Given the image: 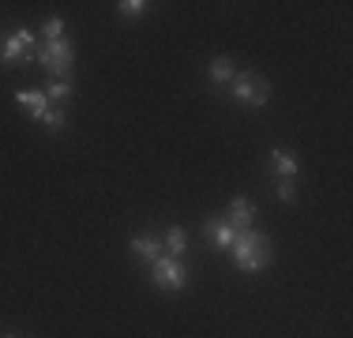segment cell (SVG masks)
Returning a JSON list of instances; mask_svg holds the SVG:
<instances>
[{"label":"cell","mask_w":353,"mask_h":338,"mask_svg":"<svg viewBox=\"0 0 353 338\" xmlns=\"http://www.w3.org/2000/svg\"><path fill=\"white\" fill-rule=\"evenodd\" d=\"M132 256L139 259V264H154L158 256H162V241L158 237H150V233H139V237H132Z\"/></svg>","instance_id":"obj_10"},{"label":"cell","mask_w":353,"mask_h":338,"mask_svg":"<svg viewBox=\"0 0 353 338\" xmlns=\"http://www.w3.org/2000/svg\"><path fill=\"white\" fill-rule=\"evenodd\" d=\"M233 264H237L241 270H263L267 264L274 259V244H271V237L267 233H259V230H245V233H237V241H233Z\"/></svg>","instance_id":"obj_1"},{"label":"cell","mask_w":353,"mask_h":338,"mask_svg":"<svg viewBox=\"0 0 353 338\" xmlns=\"http://www.w3.org/2000/svg\"><path fill=\"white\" fill-rule=\"evenodd\" d=\"M203 233H207V241H211V248L218 252H230L233 248V241H237V230H233L230 222H225L222 215H211L203 222Z\"/></svg>","instance_id":"obj_6"},{"label":"cell","mask_w":353,"mask_h":338,"mask_svg":"<svg viewBox=\"0 0 353 338\" xmlns=\"http://www.w3.org/2000/svg\"><path fill=\"white\" fill-rule=\"evenodd\" d=\"M150 282L158 286V290H165V293H181L184 286H188V270H184L181 259H173V256H158L154 264H150Z\"/></svg>","instance_id":"obj_4"},{"label":"cell","mask_w":353,"mask_h":338,"mask_svg":"<svg viewBox=\"0 0 353 338\" xmlns=\"http://www.w3.org/2000/svg\"><path fill=\"white\" fill-rule=\"evenodd\" d=\"M233 101H241L248 109H263L271 101V83L256 72H237L233 75Z\"/></svg>","instance_id":"obj_3"},{"label":"cell","mask_w":353,"mask_h":338,"mask_svg":"<svg viewBox=\"0 0 353 338\" xmlns=\"http://www.w3.org/2000/svg\"><path fill=\"white\" fill-rule=\"evenodd\" d=\"M34 64L46 68L53 79H68L72 64H75V49L68 38H57V41H38L34 49Z\"/></svg>","instance_id":"obj_2"},{"label":"cell","mask_w":353,"mask_h":338,"mask_svg":"<svg viewBox=\"0 0 353 338\" xmlns=\"http://www.w3.org/2000/svg\"><path fill=\"white\" fill-rule=\"evenodd\" d=\"M117 12H121L124 19H139L143 12H150V4H147V0H121V4H117Z\"/></svg>","instance_id":"obj_14"},{"label":"cell","mask_w":353,"mask_h":338,"mask_svg":"<svg viewBox=\"0 0 353 338\" xmlns=\"http://www.w3.org/2000/svg\"><path fill=\"white\" fill-rule=\"evenodd\" d=\"M15 101H19L23 113H30V121H41V117L49 113V98H46V90H19V95H15Z\"/></svg>","instance_id":"obj_9"},{"label":"cell","mask_w":353,"mask_h":338,"mask_svg":"<svg viewBox=\"0 0 353 338\" xmlns=\"http://www.w3.org/2000/svg\"><path fill=\"white\" fill-rule=\"evenodd\" d=\"M34 49H38V34L19 27L12 30L4 41H0V61L4 64H19V61H34Z\"/></svg>","instance_id":"obj_5"},{"label":"cell","mask_w":353,"mask_h":338,"mask_svg":"<svg viewBox=\"0 0 353 338\" xmlns=\"http://www.w3.org/2000/svg\"><path fill=\"white\" fill-rule=\"evenodd\" d=\"M222 218H225V222H230L237 233H245V230H252V218H256V203L245 199V196H237V199L230 203V207H225V215H222Z\"/></svg>","instance_id":"obj_7"},{"label":"cell","mask_w":353,"mask_h":338,"mask_svg":"<svg viewBox=\"0 0 353 338\" xmlns=\"http://www.w3.org/2000/svg\"><path fill=\"white\" fill-rule=\"evenodd\" d=\"M233 75H237V64L230 57H214L211 61V83H233Z\"/></svg>","instance_id":"obj_12"},{"label":"cell","mask_w":353,"mask_h":338,"mask_svg":"<svg viewBox=\"0 0 353 338\" xmlns=\"http://www.w3.org/2000/svg\"><path fill=\"white\" fill-rule=\"evenodd\" d=\"M57 38H64V19H46V27H41V41H57Z\"/></svg>","instance_id":"obj_16"},{"label":"cell","mask_w":353,"mask_h":338,"mask_svg":"<svg viewBox=\"0 0 353 338\" xmlns=\"http://www.w3.org/2000/svg\"><path fill=\"white\" fill-rule=\"evenodd\" d=\"M41 124H46V128L49 132H64V124H68V121H64V109H57V106H49V113L46 117H41Z\"/></svg>","instance_id":"obj_15"},{"label":"cell","mask_w":353,"mask_h":338,"mask_svg":"<svg viewBox=\"0 0 353 338\" xmlns=\"http://www.w3.org/2000/svg\"><path fill=\"white\" fill-rule=\"evenodd\" d=\"M274 192H279L282 203H293V199H297V188H293V181H279V188H274Z\"/></svg>","instance_id":"obj_17"},{"label":"cell","mask_w":353,"mask_h":338,"mask_svg":"<svg viewBox=\"0 0 353 338\" xmlns=\"http://www.w3.org/2000/svg\"><path fill=\"white\" fill-rule=\"evenodd\" d=\"M46 98H49V106H64L72 98V79H53L46 87Z\"/></svg>","instance_id":"obj_13"},{"label":"cell","mask_w":353,"mask_h":338,"mask_svg":"<svg viewBox=\"0 0 353 338\" xmlns=\"http://www.w3.org/2000/svg\"><path fill=\"white\" fill-rule=\"evenodd\" d=\"M267 169H271V173H279L282 181H293V177L301 173V162H297V155H293V150H271Z\"/></svg>","instance_id":"obj_8"},{"label":"cell","mask_w":353,"mask_h":338,"mask_svg":"<svg viewBox=\"0 0 353 338\" xmlns=\"http://www.w3.org/2000/svg\"><path fill=\"white\" fill-rule=\"evenodd\" d=\"M4 338H15V335H4Z\"/></svg>","instance_id":"obj_18"},{"label":"cell","mask_w":353,"mask_h":338,"mask_svg":"<svg viewBox=\"0 0 353 338\" xmlns=\"http://www.w3.org/2000/svg\"><path fill=\"white\" fill-rule=\"evenodd\" d=\"M162 248H165V256H173V259H181L184 252H188V233L181 230V226H170L162 237Z\"/></svg>","instance_id":"obj_11"}]
</instances>
